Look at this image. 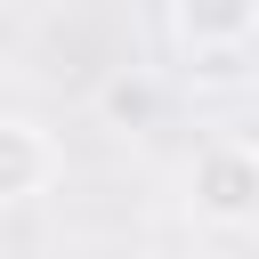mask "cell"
Segmentation results:
<instances>
[{"label": "cell", "instance_id": "7a4b0ae2", "mask_svg": "<svg viewBox=\"0 0 259 259\" xmlns=\"http://www.w3.org/2000/svg\"><path fill=\"white\" fill-rule=\"evenodd\" d=\"M186 202L210 227H251L259 219V146L251 138H210L186 170Z\"/></svg>", "mask_w": 259, "mask_h": 259}, {"label": "cell", "instance_id": "5b68a950", "mask_svg": "<svg viewBox=\"0 0 259 259\" xmlns=\"http://www.w3.org/2000/svg\"><path fill=\"white\" fill-rule=\"evenodd\" d=\"M162 259H170V251H162Z\"/></svg>", "mask_w": 259, "mask_h": 259}, {"label": "cell", "instance_id": "3957f363", "mask_svg": "<svg viewBox=\"0 0 259 259\" xmlns=\"http://www.w3.org/2000/svg\"><path fill=\"white\" fill-rule=\"evenodd\" d=\"M49 178H57V146H49V130L24 121V113H0V202L40 194Z\"/></svg>", "mask_w": 259, "mask_h": 259}, {"label": "cell", "instance_id": "277c9868", "mask_svg": "<svg viewBox=\"0 0 259 259\" xmlns=\"http://www.w3.org/2000/svg\"><path fill=\"white\" fill-rule=\"evenodd\" d=\"M97 105H105V121H113V130H154V113H162V89H154L138 65H121V73H105Z\"/></svg>", "mask_w": 259, "mask_h": 259}, {"label": "cell", "instance_id": "6da1fadb", "mask_svg": "<svg viewBox=\"0 0 259 259\" xmlns=\"http://www.w3.org/2000/svg\"><path fill=\"white\" fill-rule=\"evenodd\" d=\"M186 49V81L194 89H243L251 81V40H259V8L251 0H178L162 16Z\"/></svg>", "mask_w": 259, "mask_h": 259}]
</instances>
